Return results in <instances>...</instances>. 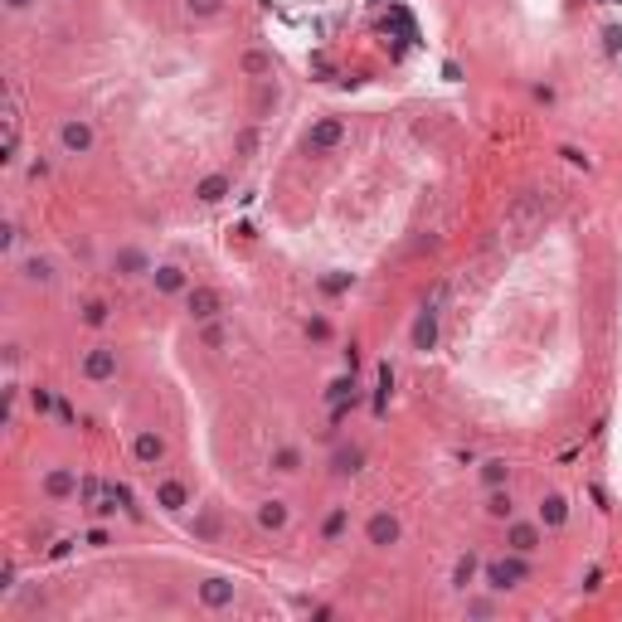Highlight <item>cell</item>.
<instances>
[{
    "label": "cell",
    "mask_w": 622,
    "mask_h": 622,
    "mask_svg": "<svg viewBox=\"0 0 622 622\" xmlns=\"http://www.w3.org/2000/svg\"><path fill=\"white\" fill-rule=\"evenodd\" d=\"M544 209H549V199H544V195H535V190L515 195L511 204H506V219H501V239H506V244H525L530 234H540Z\"/></svg>",
    "instance_id": "1"
},
{
    "label": "cell",
    "mask_w": 622,
    "mask_h": 622,
    "mask_svg": "<svg viewBox=\"0 0 622 622\" xmlns=\"http://www.w3.org/2000/svg\"><path fill=\"white\" fill-rule=\"evenodd\" d=\"M58 146H63L68 156H88V151H93V127H88L83 117H68V122L58 127Z\"/></svg>",
    "instance_id": "2"
},
{
    "label": "cell",
    "mask_w": 622,
    "mask_h": 622,
    "mask_svg": "<svg viewBox=\"0 0 622 622\" xmlns=\"http://www.w3.org/2000/svg\"><path fill=\"white\" fill-rule=\"evenodd\" d=\"M437 301H442V287L433 292V301L423 306V316H418V326H413V351H433V341H437Z\"/></svg>",
    "instance_id": "3"
},
{
    "label": "cell",
    "mask_w": 622,
    "mask_h": 622,
    "mask_svg": "<svg viewBox=\"0 0 622 622\" xmlns=\"http://www.w3.org/2000/svg\"><path fill=\"white\" fill-rule=\"evenodd\" d=\"M525 574H530V569H525V559L515 554V559H501V564H491V569H487V584L496 589V594H506V589H515V584H520Z\"/></svg>",
    "instance_id": "4"
},
{
    "label": "cell",
    "mask_w": 622,
    "mask_h": 622,
    "mask_svg": "<svg viewBox=\"0 0 622 622\" xmlns=\"http://www.w3.org/2000/svg\"><path fill=\"white\" fill-rule=\"evenodd\" d=\"M346 141V127H341V117H321L311 132H306V146L311 151H331V146H341Z\"/></svg>",
    "instance_id": "5"
},
{
    "label": "cell",
    "mask_w": 622,
    "mask_h": 622,
    "mask_svg": "<svg viewBox=\"0 0 622 622\" xmlns=\"http://www.w3.org/2000/svg\"><path fill=\"white\" fill-rule=\"evenodd\" d=\"M365 535H370V544H375V549H389V544L399 540V520H394L389 511H379V515H370Z\"/></svg>",
    "instance_id": "6"
},
{
    "label": "cell",
    "mask_w": 622,
    "mask_h": 622,
    "mask_svg": "<svg viewBox=\"0 0 622 622\" xmlns=\"http://www.w3.org/2000/svg\"><path fill=\"white\" fill-rule=\"evenodd\" d=\"M83 375H88V379H112V375H117V351H112V346L88 351V360H83Z\"/></svg>",
    "instance_id": "7"
},
{
    "label": "cell",
    "mask_w": 622,
    "mask_h": 622,
    "mask_svg": "<svg viewBox=\"0 0 622 622\" xmlns=\"http://www.w3.org/2000/svg\"><path fill=\"white\" fill-rule=\"evenodd\" d=\"M156 506H161V511H185L190 506V491H185V482H175V477H165L161 487H156Z\"/></svg>",
    "instance_id": "8"
},
{
    "label": "cell",
    "mask_w": 622,
    "mask_h": 622,
    "mask_svg": "<svg viewBox=\"0 0 622 622\" xmlns=\"http://www.w3.org/2000/svg\"><path fill=\"white\" fill-rule=\"evenodd\" d=\"M219 306H224V301H219L214 287H195V292H190V311H195V321H214Z\"/></svg>",
    "instance_id": "9"
},
{
    "label": "cell",
    "mask_w": 622,
    "mask_h": 622,
    "mask_svg": "<svg viewBox=\"0 0 622 622\" xmlns=\"http://www.w3.org/2000/svg\"><path fill=\"white\" fill-rule=\"evenodd\" d=\"M132 452H136V462H141V467H156V462L165 457V442H161L156 433H136Z\"/></svg>",
    "instance_id": "10"
},
{
    "label": "cell",
    "mask_w": 622,
    "mask_h": 622,
    "mask_svg": "<svg viewBox=\"0 0 622 622\" xmlns=\"http://www.w3.org/2000/svg\"><path fill=\"white\" fill-rule=\"evenodd\" d=\"M506 544H511L515 554H535V549H540V530H535V525H520V520H515V525H511V535H506Z\"/></svg>",
    "instance_id": "11"
},
{
    "label": "cell",
    "mask_w": 622,
    "mask_h": 622,
    "mask_svg": "<svg viewBox=\"0 0 622 622\" xmlns=\"http://www.w3.org/2000/svg\"><path fill=\"white\" fill-rule=\"evenodd\" d=\"M199 598H204V608H229V603H234V584H229V579H209V584L199 589Z\"/></svg>",
    "instance_id": "12"
},
{
    "label": "cell",
    "mask_w": 622,
    "mask_h": 622,
    "mask_svg": "<svg viewBox=\"0 0 622 622\" xmlns=\"http://www.w3.org/2000/svg\"><path fill=\"white\" fill-rule=\"evenodd\" d=\"M564 520H569V501H564V496H544V501H540V525L559 530Z\"/></svg>",
    "instance_id": "13"
},
{
    "label": "cell",
    "mask_w": 622,
    "mask_h": 622,
    "mask_svg": "<svg viewBox=\"0 0 622 622\" xmlns=\"http://www.w3.org/2000/svg\"><path fill=\"white\" fill-rule=\"evenodd\" d=\"M258 525H263V530H282V525H287V506H282V501H263V506H258Z\"/></svg>",
    "instance_id": "14"
},
{
    "label": "cell",
    "mask_w": 622,
    "mask_h": 622,
    "mask_svg": "<svg viewBox=\"0 0 622 622\" xmlns=\"http://www.w3.org/2000/svg\"><path fill=\"white\" fill-rule=\"evenodd\" d=\"M195 195H199L204 204H219V199L229 195V180H224V175H204V180L195 185Z\"/></svg>",
    "instance_id": "15"
},
{
    "label": "cell",
    "mask_w": 622,
    "mask_h": 622,
    "mask_svg": "<svg viewBox=\"0 0 622 622\" xmlns=\"http://www.w3.org/2000/svg\"><path fill=\"white\" fill-rule=\"evenodd\" d=\"M151 282H156L161 292H180V287H185V277H180V268H175V263H165V268H151Z\"/></svg>",
    "instance_id": "16"
},
{
    "label": "cell",
    "mask_w": 622,
    "mask_h": 622,
    "mask_svg": "<svg viewBox=\"0 0 622 622\" xmlns=\"http://www.w3.org/2000/svg\"><path fill=\"white\" fill-rule=\"evenodd\" d=\"M25 282H54V263L49 258H25Z\"/></svg>",
    "instance_id": "17"
},
{
    "label": "cell",
    "mask_w": 622,
    "mask_h": 622,
    "mask_svg": "<svg viewBox=\"0 0 622 622\" xmlns=\"http://www.w3.org/2000/svg\"><path fill=\"white\" fill-rule=\"evenodd\" d=\"M117 268L122 272H151V263H146V253H141V248H122V253H117Z\"/></svg>",
    "instance_id": "18"
},
{
    "label": "cell",
    "mask_w": 622,
    "mask_h": 622,
    "mask_svg": "<svg viewBox=\"0 0 622 622\" xmlns=\"http://www.w3.org/2000/svg\"><path fill=\"white\" fill-rule=\"evenodd\" d=\"M239 68H244V73H253V78H263V73L272 68V58H268V54H258V49H248V54L239 58Z\"/></svg>",
    "instance_id": "19"
},
{
    "label": "cell",
    "mask_w": 622,
    "mask_h": 622,
    "mask_svg": "<svg viewBox=\"0 0 622 622\" xmlns=\"http://www.w3.org/2000/svg\"><path fill=\"white\" fill-rule=\"evenodd\" d=\"M44 487H49V496H68V491H78V477L73 472H49Z\"/></svg>",
    "instance_id": "20"
},
{
    "label": "cell",
    "mask_w": 622,
    "mask_h": 622,
    "mask_svg": "<svg viewBox=\"0 0 622 622\" xmlns=\"http://www.w3.org/2000/svg\"><path fill=\"white\" fill-rule=\"evenodd\" d=\"M515 506H511V491H501V487H491V501H487V515H496V520H506Z\"/></svg>",
    "instance_id": "21"
},
{
    "label": "cell",
    "mask_w": 622,
    "mask_h": 622,
    "mask_svg": "<svg viewBox=\"0 0 622 622\" xmlns=\"http://www.w3.org/2000/svg\"><path fill=\"white\" fill-rule=\"evenodd\" d=\"M506 477H511V467H506V462H501V457L482 462V482H487V487H501Z\"/></svg>",
    "instance_id": "22"
},
{
    "label": "cell",
    "mask_w": 622,
    "mask_h": 622,
    "mask_svg": "<svg viewBox=\"0 0 622 622\" xmlns=\"http://www.w3.org/2000/svg\"><path fill=\"white\" fill-rule=\"evenodd\" d=\"M272 467L292 477V472H297V467H301V452H297V447H277V452H272Z\"/></svg>",
    "instance_id": "23"
},
{
    "label": "cell",
    "mask_w": 622,
    "mask_h": 622,
    "mask_svg": "<svg viewBox=\"0 0 622 622\" xmlns=\"http://www.w3.org/2000/svg\"><path fill=\"white\" fill-rule=\"evenodd\" d=\"M472 579H477V554H462L457 569H452V584H457V589H467Z\"/></svg>",
    "instance_id": "24"
},
{
    "label": "cell",
    "mask_w": 622,
    "mask_h": 622,
    "mask_svg": "<svg viewBox=\"0 0 622 622\" xmlns=\"http://www.w3.org/2000/svg\"><path fill=\"white\" fill-rule=\"evenodd\" d=\"M360 462H365L360 447H341V452H336V472H341V477H346V472H360Z\"/></svg>",
    "instance_id": "25"
},
{
    "label": "cell",
    "mask_w": 622,
    "mask_h": 622,
    "mask_svg": "<svg viewBox=\"0 0 622 622\" xmlns=\"http://www.w3.org/2000/svg\"><path fill=\"white\" fill-rule=\"evenodd\" d=\"M326 399H331V404H346V399H355V379H336V384L326 389Z\"/></svg>",
    "instance_id": "26"
},
{
    "label": "cell",
    "mask_w": 622,
    "mask_h": 622,
    "mask_svg": "<svg viewBox=\"0 0 622 622\" xmlns=\"http://www.w3.org/2000/svg\"><path fill=\"white\" fill-rule=\"evenodd\" d=\"M83 321L103 326V321H108V301H88V306H83Z\"/></svg>",
    "instance_id": "27"
},
{
    "label": "cell",
    "mask_w": 622,
    "mask_h": 622,
    "mask_svg": "<svg viewBox=\"0 0 622 622\" xmlns=\"http://www.w3.org/2000/svg\"><path fill=\"white\" fill-rule=\"evenodd\" d=\"M341 530H346V511H331V515H326V525H321V535H326V540H336Z\"/></svg>",
    "instance_id": "28"
},
{
    "label": "cell",
    "mask_w": 622,
    "mask_h": 622,
    "mask_svg": "<svg viewBox=\"0 0 622 622\" xmlns=\"http://www.w3.org/2000/svg\"><path fill=\"white\" fill-rule=\"evenodd\" d=\"M185 10H190V15H219L224 0H185Z\"/></svg>",
    "instance_id": "29"
},
{
    "label": "cell",
    "mask_w": 622,
    "mask_h": 622,
    "mask_svg": "<svg viewBox=\"0 0 622 622\" xmlns=\"http://www.w3.org/2000/svg\"><path fill=\"white\" fill-rule=\"evenodd\" d=\"M34 408L49 413V408H54V394H49V389H34Z\"/></svg>",
    "instance_id": "30"
},
{
    "label": "cell",
    "mask_w": 622,
    "mask_h": 622,
    "mask_svg": "<svg viewBox=\"0 0 622 622\" xmlns=\"http://www.w3.org/2000/svg\"><path fill=\"white\" fill-rule=\"evenodd\" d=\"M306 331H311V336H316V341H326V336H331V326H326V321H321V316H316V321L306 326Z\"/></svg>",
    "instance_id": "31"
},
{
    "label": "cell",
    "mask_w": 622,
    "mask_h": 622,
    "mask_svg": "<svg viewBox=\"0 0 622 622\" xmlns=\"http://www.w3.org/2000/svg\"><path fill=\"white\" fill-rule=\"evenodd\" d=\"M564 161L569 165H589V156H584V151H574V146H564Z\"/></svg>",
    "instance_id": "32"
},
{
    "label": "cell",
    "mask_w": 622,
    "mask_h": 622,
    "mask_svg": "<svg viewBox=\"0 0 622 622\" xmlns=\"http://www.w3.org/2000/svg\"><path fill=\"white\" fill-rule=\"evenodd\" d=\"M5 5H10V10H29L34 0H5Z\"/></svg>",
    "instance_id": "33"
}]
</instances>
